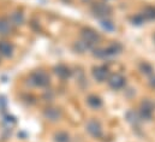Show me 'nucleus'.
Instances as JSON below:
<instances>
[{
  "label": "nucleus",
  "instance_id": "nucleus-20",
  "mask_svg": "<svg viewBox=\"0 0 155 142\" xmlns=\"http://www.w3.org/2000/svg\"><path fill=\"white\" fill-rule=\"evenodd\" d=\"M101 27H102L106 32H113V30L116 29L114 24H113L111 21H108V19H102V21H101Z\"/></svg>",
  "mask_w": 155,
  "mask_h": 142
},
{
  "label": "nucleus",
  "instance_id": "nucleus-3",
  "mask_svg": "<svg viewBox=\"0 0 155 142\" xmlns=\"http://www.w3.org/2000/svg\"><path fill=\"white\" fill-rule=\"evenodd\" d=\"M91 12H93V15L95 17H97L100 19H107L112 13V7L106 2L97 1V2L93 4Z\"/></svg>",
  "mask_w": 155,
  "mask_h": 142
},
{
  "label": "nucleus",
  "instance_id": "nucleus-16",
  "mask_svg": "<svg viewBox=\"0 0 155 142\" xmlns=\"http://www.w3.org/2000/svg\"><path fill=\"white\" fill-rule=\"evenodd\" d=\"M146 21H154L155 19V7L154 6H146L141 13Z\"/></svg>",
  "mask_w": 155,
  "mask_h": 142
},
{
  "label": "nucleus",
  "instance_id": "nucleus-10",
  "mask_svg": "<svg viewBox=\"0 0 155 142\" xmlns=\"http://www.w3.org/2000/svg\"><path fill=\"white\" fill-rule=\"evenodd\" d=\"M13 51H15V47L11 42L8 41H0V56L1 57H5V58H10L12 57L13 54Z\"/></svg>",
  "mask_w": 155,
  "mask_h": 142
},
{
  "label": "nucleus",
  "instance_id": "nucleus-12",
  "mask_svg": "<svg viewBox=\"0 0 155 142\" xmlns=\"http://www.w3.org/2000/svg\"><path fill=\"white\" fill-rule=\"evenodd\" d=\"M8 21L11 22L12 27H19L24 23V15L21 11H15L10 15Z\"/></svg>",
  "mask_w": 155,
  "mask_h": 142
},
{
  "label": "nucleus",
  "instance_id": "nucleus-18",
  "mask_svg": "<svg viewBox=\"0 0 155 142\" xmlns=\"http://www.w3.org/2000/svg\"><path fill=\"white\" fill-rule=\"evenodd\" d=\"M55 142H70V135L66 131H58L54 135Z\"/></svg>",
  "mask_w": 155,
  "mask_h": 142
},
{
  "label": "nucleus",
  "instance_id": "nucleus-8",
  "mask_svg": "<svg viewBox=\"0 0 155 142\" xmlns=\"http://www.w3.org/2000/svg\"><path fill=\"white\" fill-rule=\"evenodd\" d=\"M87 131L89 133V135H91L93 137H96L99 139L101 135H102V127L101 124L95 120V119H90L88 123H87Z\"/></svg>",
  "mask_w": 155,
  "mask_h": 142
},
{
  "label": "nucleus",
  "instance_id": "nucleus-19",
  "mask_svg": "<svg viewBox=\"0 0 155 142\" xmlns=\"http://www.w3.org/2000/svg\"><path fill=\"white\" fill-rule=\"evenodd\" d=\"M140 70L142 73H144V75H152L153 73V66L150 65V64H148V63H142L141 65H140Z\"/></svg>",
  "mask_w": 155,
  "mask_h": 142
},
{
  "label": "nucleus",
  "instance_id": "nucleus-15",
  "mask_svg": "<svg viewBox=\"0 0 155 142\" xmlns=\"http://www.w3.org/2000/svg\"><path fill=\"white\" fill-rule=\"evenodd\" d=\"M87 104L89 105V107L97 110V108H100L102 106V100L97 95H89L87 98Z\"/></svg>",
  "mask_w": 155,
  "mask_h": 142
},
{
  "label": "nucleus",
  "instance_id": "nucleus-17",
  "mask_svg": "<svg viewBox=\"0 0 155 142\" xmlns=\"http://www.w3.org/2000/svg\"><path fill=\"white\" fill-rule=\"evenodd\" d=\"M126 119L129 123L134 124V125H137L140 122H141V117H140V113L138 112H135V111H129L126 113Z\"/></svg>",
  "mask_w": 155,
  "mask_h": 142
},
{
  "label": "nucleus",
  "instance_id": "nucleus-22",
  "mask_svg": "<svg viewBox=\"0 0 155 142\" xmlns=\"http://www.w3.org/2000/svg\"><path fill=\"white\" fill-rule=\"evenodd\" d=\"M149 84H150V87H152V88H155V76H153V77L150 78Z\"/></svg>",
  "mask_w": 155,
  "mask_h": 142
},
{
  "label": "nucleus",
  "instance_id": "nucleus-13",
  "mask_svg": "<svg viewBox=\"0 0 155 142\" xmlns=\"http://www.w3.org/2000/svg\"><path fill=\"white\" fill-rule=\"evenodd\" d=\"M12 28L13 27L8 18H0V35H8Z\"/></svg>",
  "mask_w": 155,
  "mask_h": 142
},
{
  "label": "nucleus",
  "instance_id": "nucleus-7",
  "mask_svg": "<svg viewBox=\"0 0 155 142\" xmlns=\"http://www.w3.org/2000/svg\"><path fill=\"white\" fill-rule=\"evenodd\" d=\"M108 86L113 89V90H119L125 86V77L121 73H113L108 77Z\"/></svg>",
  "mask_w": 155,
  "mask_h": 142
},
{
  "label": "nucleus",
  "instance_id": "nucleus-23",
  "mask_svg": "<svg viewBox=\"0 0 155 142\" xmlns=\"http://www.w3.org/2000/svg\"><path fill=\"white\" fill-rule=\"evenodd\" d=\"M154 41H155V34H154Z\"/></svg>",
  "mask_w": 155,
  "mask_h": 142
},
{
  "label": "nucleus",
  "instance_id": "nucleus-5",
  "mask_svg": "<svg viewBox=\"0 0 155 142\" xmlns=\"http://www.w3.org/2000/svg\"><path fill=\"white\" fill-rule=\"evenodd\" d=\"M154 110L155 105L150 101V100H144L142 104H141V108H140V117L141 119H144V120H150L153 114H154Z\"/></svg>",
  "mask_w": 155,
  "mask_h": 142
},
{
  "label": "nucleus",
  "instance_id": "nucleus-2",
  "mask_svg": "<svg viewBox=\"0 0 155 142\" xmlns=\"http://www.w3.org/2000/svg\"><path fill=\"white\" fill-rule=\"evenodd\" d=\"M51 78L49 75L43 70H36L30 73L29 76V83L34 87H39V88H45L49 84Z\"/></svg>",
  "mask_w": 155,
  "mask_h": 142
},
{
  "label": "nucleus",
  "instance_id": "nucleus-9",
  "mask_svg": "<svg viewBox=\"0 0 155 142\" xmlns=\"http://www.w3.org/2000/svg\"><path fill=\"white\" fill-rule=\"evenodd\" d=\"M43 116L51 122H57L61 117V111L58 107H47L43 112Z\"/></svg>",
  "mask_w": 155,
  "mask_h": 142
},
{
  "label": "nucleus",
  "instance_id": "nucleus-14",
  "mask_svg": "<svg viewBox=\"0 0 155 142\" xmlns=\"http://www.w3.org/2000/svg\"><path fill=\"white\" fill-rule=\"evenodd\" d=\"M74 47H75V49L77 51L78 53H85V52H88V51H90V49H94V47H93L91 45H89L88 42H85V41H83V40L77 41Z\"/></svg>",
  "mask_w": 155,
  "mask_h": 142
},
{
  "label": "nucleus",
  "instance_id": "nucleus-11",
  "mask_svg": "<svg viewBox=\"0 0 155 142\" xmlns=\"http://www.w3.org/2000/svg\"><path fill=\"white\" fill-rule=\"evenodd\" d=\"M54 73H55L59 78L66 79V78H69V77L71 76V70H70V68H68L66 65L59 64V65H57V66L54 68Z\"/></svg>",
  "mask_w": 155,
  "mask_h": 142
},
{
  "label": "nucleus",
  "instance_id": "nucleus-1",
  "mask_svg": "<svg viewBox=\"0 0 155 142\" xmlns=\"http://www.w3.org/2000/svg\"><path fill=\"white\" fill-rule=\"evenodd\" d=\"M123 47L120 43L118 42H113L111 45H108L107 47L104 48H96L94 49V57L100 58V59H106V58H111V57H116L121 52Z\"/></svg>",
  "mask_w": 155,
  "mask_h": 142
},
{
  "label": "nucleus",
  "instance_id": "nucleus-4",
  "mask_svg": "<svg viewBox=\"0 0 155 142\" xmlns=\"http://www.w3.org/2000/svg\"><path fill=\"white\" fill-rule=\"evenodd\" d=\"M81 40L88 42L89 45H91L94 47L96 43L100 42L101 36H100V34L96 30H94L91 28H85V29H83L81 32Z\"/></svg>",
  "mask_w": 155,
  "mask_h": 142
},
{
  "label": "nucleus",
  "instance_id": "nucleus-6",
  "mask_svg": "<svg viewBox=\"0 0 155 142\" xmlns=\"http://www.w3.org/2000/svg\"><path fill=\"white\" fill-rule=\"evenodd\" d=\"M93 77L97 82H105L110 77V70L105 65H97L93 68Z\"/></svg>",
  "mask_w": 155,
  "mask_h": 142
},
{
  "label": "nucleus",
  "instance_id": "nucleus-21",
  "mask_svg": "<svg viewBox=\"0 0 155 142\" xmlns=\"http://www.w3.org/2000/svg\"><path fill=\"white\" fill-rule=\"evenodd\" d=\"M144 22H146V19L143 18V16L141 13L134 16V18H132V24H135V25H142Z\"/></svg>",
  "mask_w": 155,
  "mask_h": 142
}]
</instances>
